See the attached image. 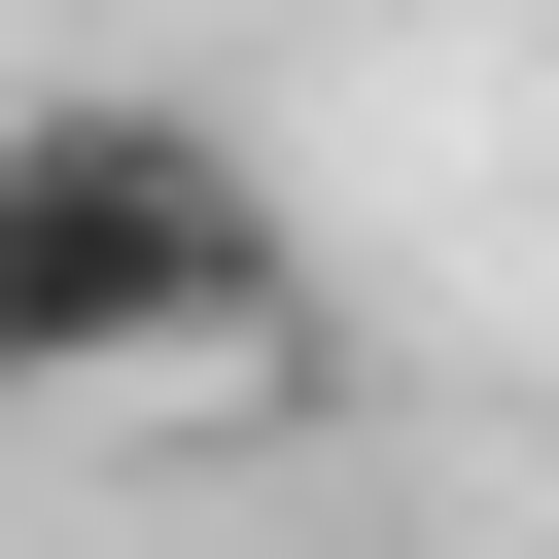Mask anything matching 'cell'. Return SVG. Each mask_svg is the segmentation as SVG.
<instances>
[{
	"mask_svg": "<svg viewBox=\"0 0 559 559\" xmlns=\"http://www.w3.org/2000/svg\"><path fill=\"white\" fill-rule=\"evenodd\" d=\"M280 175L210 140V105H0V419H105V384H210V349H280Z\"/></svg>",
	"mask_w": 559,
	"mask_h": 559,
	"instance_id": "obj_1",
	"label": "cell"
}]
</instances>
